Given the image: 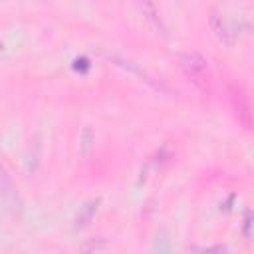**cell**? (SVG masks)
Here are the masks:
<instances>
[{"instance_id": "cell-6", "label": "cell", "mask_w": 254, "mask_h": 254, "mask_svg": "<svg viewBox=\"0 0 254 254\" xmlns=\"http://www.w3.org/2000/svg\"><path fill=\"white\" fill-rule=\"evenodd\" d=\"M139 8L143 10V16H147L151 22H155L159 26V16H157V8H155V2L153 0H137Z\"/></svg>"}, {"instance_id": "cell-8", "label": "cell", "mask_w": 254, "mask_h": 254, "mask_svg": "<svg viewBox=\"0 0 254 254\" xmlns=\"http://www.w3.org/2000/svg\"><path fill=\"white\" fill-rule=\"evenodd\" d=\"M250 226H252V214L248 212V214H246V220H244V234H246V238H248V240H250V236H252Z\"/></svg>"}, {"instance_id": "cell-3", "label": "cell", "mask_w": 254, "mask_h": 254, "mask_svg": "<svg viewBox=\"0 0 254 254\" xmlns=\"http://www.w3.org/2000/svg\"><path fill=\"white\" fill-rule=\"evenodd\" d=\"M0 196L2 200L10 206V208H18L20 206V200H18V192L10 181V177L6 175V171L0 167Z\"/></svg>"}, {"instance_id": "cell-7", "label": "cell", "mask_w": 254, "mask_h": 254, "mask_svg": "<svg viewBox=\"0 0 254 254\" xmlns=\"http://www.w3.org/2000/svg\"><path fill=\"white\" fill-rule=\"evenodd\" d=\"M89 67H91V64H89L87 58H75V60H73V69H75V71L85 73Z\"/></svg>"}, {"instance_id": "cell-5", "label": "cell", "mask_w": 254, "mask_h": 254, "mask_svg": "<svg viewBox=\"0 0 254 254\" xmlns=\"http://www.w3.org/2000/svg\"><path fill=\"white\" fill-rule=\"evenodd\" d=\"M91 147H93V131L89 127H85L81 131V139H79V151H81V155L87 157L89 151H91Z\"/></svg>"}, {"instance_id": "cell-4", "label": "cell", "mask_w": 254, "mask_h": 254, "mask_svg": "<svg viewBox=\"0 0 254 254\" xmlns=\"http://www.w3.org/2000/svg\"><path fill=\"white\" fill-rule=\"evenodd\" d=\"M210 30H212V34L216 36L218 42H222V44H226V46H230V44L234 42V34L230 32V28H228V24L224 22V18H222L220 14H216V12L210 16Z\"/></svg>"}, {"instance_id": "cell-2", "label": "cell", "mask_w": 254, "mask_h": 254, "mask_svg": "<svg viewBox=\"0 0 254 254\" xmlns=\"http://www.w3.org/2000/svg\"><path fill=\"white\" fill-rule=\"evenodd\" d=\"M99 204H101V198H99V196H95V198L87 200L83 206H79V210H77V214H75V218H73V228H75V230L85 228V226L93 220V216H95V212H97Z\"/></svg>"}, {"instance_id": "cell-1", "label": "cell", "mask_w": 254, "mask_h": 254, "mask_svg": "<svg viewBox=\"0 0 254 254\" xmlns=\"http://www.w3.org/2000/svg\"><path fill=\"white\" fill-rule=\"evenodd\" d=\"M181 65L185 69V73L192 79H200L206 73V60L198 54V52H189L181 58Z\"/></svg>"}]
</instances>
